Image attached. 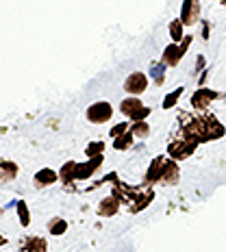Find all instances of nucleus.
Masks as SVG:
<instances>
[{
	"mask_svg": "<svg viewBox=\"0 0 226 252\" xmlns=\"http://www.w3.org/2000/svg\"><path fill=\"white\" fill-rule=\"evenodd\" d=\"M7 244V237H2V235H0V246H4Z\"/></svg>",
	"mask_w": 226,
	"mask_h": 252,
	"instance_id": "nucleus-29",
	"label": "nucleus"
},
{
	"mask_svg": "<svg viewBox=\"0 0 226 252\" xmlns=\"http://www.w3.org/2000/svg\"><path fill=\"white\" fill-rule=\"evenodd\" d=\"M181 174V170H178V163L174 159H167L165 161V167H163V178H161V183H165V185H176L178 183V176Z\"/></svg>",
	"mask_w": 226,
	"mask_h": 252,
	"instance_id": "nucleus-12",
	"label": "nucleus"
},
{
	"mask_svg": "<svg viewBox=\"0 0 226 252\" xmlns=\"http://www.w3.org/2000/svg\"><path fill=\"white\" fill-rule=\"evenodd\" d=\"M120 111H122L129 120H133V122H139V120H146L150 115V107H146L137 96H130V98H124V100L120 102Z\"/></svg>",
	"mask_w": 226,
	"mask_h": 252,
	"instance_id": "nucleus-2",
	"label": "nucleus"
},
{
	"mask_svg": "<svg viewBox=\"0 0 226 252\" xmlns=\"http://www.w3.org/2000/svg\"><path fill=\"white\" fill-rule=\"evenodd\" d=\"M202 37H204V39H207V37H209V24H207V22H204V24H202Z\"/></svg>",
	"mask_w": 226,
	"mask_h": 252,
	"instance_id": "nucleus-28",
	"label": "nucleus"
},
{
	"mask_svg": "<svg viewBox=\"0 0 226 252\" xmlns=\"http://www.w3.org/2000/svg\"><path fill=\"white\" fill-rule=\"evenodd\" d=\"M59 178H61L63 183L76 181V163H74V161H67V163H63V167L59 170Z\"/></svg>",
	"mask_w": 226,
	"mask_h": 252,
	"instance_id": "nucleus-17",
	"label": "nucleus"
},
{
	"mask_svg": "<svg viewBox=\"0 0 226 252\" xmlns=\"http://www.w3.org/2000/svg\"><path fill=\"white\" fill-rule=\"evenodd\" d=\"M133 141H135V135L130 133V130H126L124 135L115 137V141H113V148H115V150H129L130 146H133Z\"/></svg>",
	"mask_w": 226,
	"mask_h": 252,
	"instance_id": "nucleus-19",
	"label": "nucleus"
},
{
	"mask_svg": "<svg viewBox=\"0 0 226 252\" xmlns=\"http://www.w3.org/2000/svg\"><path fill=\"white\" fill-rule=\"evenodd\" d=\"M183 135L189 139H196L198 144L202 141H213L224 137L226 128L222 122L213 118V115H198V118H192V115H183Z\"/></svg>",
	"mask_w": 226,
	"mask_h": 252,
	"instance_id": "nucleus-1",
	"label": "nucleus"
},
{
	"mask_svg": "<svg viewBox=\"0 0 226 252\" xmlns=\"http://www.w3.org/2000/svg\"><path fill=\"white\" fill-rule=\"evenodd\" d=\"M22 252H46L48 250V244H46L44 237H29L22 241Z\"/></svg>",
	"mask_w": 226,
	"mask_h": 252,
	"instance_id": "nucleus-15",
	"label": "nucleus"
},
{
	"mask_svg": "<svg viewBox=\"0 0 226 252\" xmlns=\"http://www.w3.org/2000/svg\"><path fill=\"white\" fill-rule=\"evenodd\" d=\"M189 44H192V37H189V35H187V37H183L181 44H170L163 50V57H161V61H163L167 67H176L178 63H181L183 57H185Z\"/></svg>",
	"mask_w": 226,
	"mask_h": 252,
	"instance_id": "nucleus-4",
	"label": "nucleus"
},
{
	"mask_svg": "<svg viewBox=\"0 0 226 252\" xmlns=\"http://www.w3.org/2000/svg\"><path fill=\"white\" fill-rule=\"evenodd\" d=\"M200 20V2L198 0H185L181 9V22L185 26H194Z\"/></svg>",
	"mask_w": 226,
	"mask_h": 252,
	"instance_id": "nucleus-7",
	"label": "nucleus"
},
{
	"mask_svg": "<svg viewBox=\"0 0 226 252\" xmlns=\"http://www.w3.org/2000/svg\"><path fill=\"white\" fill-rule=\"evenodd\" d=\"M18 215H20V224H22V226H29L31 224V213H29V207H26L24 200L18 202Z\"/></svg>",
	"mask_w": 226,
	"mask_h": 252,
	"instance_id": "nucleus-24",
	"label": "nucleus"
},
{
	"mask_svg": "<svg viewBox=\"0 0 226 252\" xmlns=\"http://www.w3.org/2000/svg\"><path fill=\"white\" fill-rule=\"evenodd\" d=\"M183 29H185V24H183L181 20H172L170 22V37L174 39V44H181L183 37H185V35H183Z\"/></svg>",
	"mask_w": 226,
	"mask_h": 252,
	"instance_id": "nucleus-20",
	"label": "nucleus"
},
{
	"mask_svg": "<svg viewBox=\"0 0 226 252\" xmlns=\"http://www.w3.org/2000/svg\"><path fill=\"white\" fill-rule=\"evenodd\" d=\"M55 181H59V172L50 170V167H44V170H39L37 174H35V185L37 187H48Z\"/></svg>",
	"mask_w": 226,
	"mask_h": 252,
	"instance_id": "nucleus-14",
	"label": "nucleus"
},
{
	"mask_svg": "<svg viewBox=\"0 0 226 252\" xmlns=\"http://www.w3.org/2000/svg\"><path fill=\"white\" fill-rule=\"evenodd\" d=\"M183 96V87H176L174 92H170L167 96L163 98V109H172V107H176V102H178V98Z\"/></svg>",
	"mask_w": 226,
	"mask_h": 252,
	"instance_id": "nucleus-23",
	"label": "nucleus"
},
{
	"mask_svg": "<svg viewBox=\"0 0 226 252\" xmlns=\"http://www.w3.org/2000/svg\"><path fill=\"white\" fill-rule=\"evenodd\" d=\"M155 200V191L152 189H144V191H139V196L135 198V202L130 204V211L133 213H139V211H144L148 204Z\"/></svg>",
	"mask_w": 226,
	"mask_h": 252,
	"instance_id": "nucleus-13",
	"label": "nucleus"
},
{
	"mask_svg": "<svg viewBox=\"0 0 226 252\" xmlns=\"http://www.w3.org/2000/svg\"><path fill=\"white\" fill-rule=\"evenodd\" d=\"M204 65V57H198V63H196V72H200Z\"/></svg>",
	"mask_w": 226,
	"mask_h": 252,
	"instance_id": "nucleus-27",
	"label": "nucleus"
},
{
	"mask_svg": "<svg viewBox=\"0 0 226 252\" xmlns=\"http://www.w3.org/2000/svg\"><path fill=\"white\" fill-rule=\"evenodd\" d=\"M48 230L52 235H63L67 230V222L63 218H52L48 222Z\"/></svg>",
	"mask_w": 226,
	"mask_h": 252,
	"instance_id": "nucleus-22",
	"label": "nucleus"
},
{
	"mask_svg": "<svg viewBox=\"0 0 226 252\" xmlns=\"http://www.w3.org/2000/svg\"><path fill=\"white\" fill-rule=\"evenodd\" d=\"M220 2H222V4H226V0H220Z\"/></svg>",
	"mask_w": 226,
	"mask_h": 252,
	"instance_id": "nucleus-30",
	"label": "nucleus"
},
{
	"mask_svg": "<svg viewBox=\"0 0 226 252\" xmlns=\"http://www.w3.org/2000/svg\"><path fill=\"white\" fill-rule=\"evenodd\" d=\"M198 148V141L196 139H189V137H183V139H174L170 146H167V155L170 159L174 161H183L187 157H192Z\"/></svg>",
	"mask_w": 226,
	"mask_h": 252,
	"instance_id": "nucleus-3",
	"label": "nucleus"
},
{
	"mask_svg": "<svg viewBox=\"0 0 226 252\" xmlns=\"http://www.w3.org/2000/svg\"><path fill=\"white\" fill-rule=\"evenodd\" d=\"M124 89L130 94V96H139L148 89V76L141 74V72H133L129 78L124 81Z\"/></svg>",
	"mask_w": 226,
	"mask_h": 252,
	"instance_id": "nucleus-6",
	"label": "nucleus"
},
{
	"mask_svg": "<svg viewBox=\"0 0 226 252\" xmlns=\"http://www.w3.org/2000/svg\"><path fill=\"white\" fill-rule=\"evenodd\" d=\"M100 165H102V155L89 157L85 163H76V181H87V178H92Z\"/></svg>",
	"mask_w": 226,
	"mask_h": 252,
	"instance_id": "nucleus-9",
	"label": "nucleus"
},
{
	"mask_svg": "<svg viewBox=\"0 0 226 252\" xmlns=\"http://www.w3.org/2000/svg\"><path fill=\"white\" fill-rule=\"evenodd\" d=\"M126 130H129V122H120V124H115V126H113L111 133H109V135H111V137L115 139V137H120V135H124Z\"/></svg>",
	"mask_w": 226,
	"mask_h": 252,
	"instance_id": "nucleus-26",
	"label": "nucleus"
},
{
	"mask_svg": "<svg viewBox=\"0 0 226 252\" xmlns=\"http://www.w3.org/2000/svg\"><path fill=\"white\" fill-rule=\"evenodd\" d=\"M111 115H113V107L109 102H94L92 107L87 109V120L92 124H104V122H109L111 120Z\"/></svg>",
	"mask_w": 226,
	"mask_h": 252,
	"instance_id": "nucleus-5",
	"label": "nucleus"
},
{
	"mask_svg": "<svg viewBox=\"0 0 226 252\" xmlns=\"http://www.w3.org/2000/svg\"><path fill=\"white\" fill-rule=\"evenodd\" d=\"M104 150V141H92V144L85 148V155L87 157H100Z\"/></svg>",
	"mask_w": 226,
	"mask_h": 252,
	"instance_id": "nucleus-25",
	"label": "nucleus"
},
{
	"mask_svg": "<svg viewBox=\"0 0 226 252\" xmlns=\"http://www.w3.org/2000/svg\"><path fill=\"white\" fill-rule=\"evenodd\" d=\"M218 96H220V94L213 92V89L200 87V89H196V92H194V96H192V107L198 109V111H202V109H207L209 104H211Z\"/></svg>",
	"mask_w": 226,
	"mask_h": 252,
	"instance_id": "nucleus-8",
	"label": "nucleus"
},
{
	"mask_svg": "<svg viewBox=\"0 0 226 252\" xmlns=\"http://www.w3.org/2000/svg\"><path fill=\"white\" fill-rule=\"evenodd\" d=\"M15 174H18V165L13 161H0V183L13 181Z\"/></svg>",
	"mask_w": 226,
	"mask_h": 252,
	"instance_id": "nucleus-16",
	"label": "nucleus"
},
{
	"mask_svg": "<svg viewBox=\"0 0 226 252\" xmlns=\"http://www.w3.org/2000/svg\"><path fill=\"white\" fill-rule=\"evenodd\" d=\"M118 209H120V200L111 193V196H107L98 204V215H100V218H111V215L118 213Z\"/></svg>",
	"mask_w": 226,
	"mask_h": 252,
	"instance_id": "nucleus-11",
	"label": "nucleus"
},
{
	"mask_svg": "<svg viewBox=\"0 0 226 252\" xmlns=\"http://www.w3.org/2000/svg\"><path fill=\"white\" fill-rule=\"evenodd\" d=\"M130 133L135 135V139H146L150 135V126L146 120H139V122H133V126H130Z\"/></svg>",
	"mask_w": 226,
	"mask_h": 252,
	"instance_id": "nucleus-18",
	"label": "nucleus"
},
{
	"mask_svg": "<svg viewBox=\"0 0 226 252\" xmlns=\"http://www.w3.org/2000/svg\"><path fill=\"white\" fill-rule=\"evenodd\" d=\"M165 63L161 61V63H152V67H150V76L155 78V83L157 85H161L163 83V78H165Z\"/></svg>",
	"mask_w": 226,
	"mask_h": 252,
	"instance_id": "nucleus-21",
	"label": "nucleus"
},
{
	"mask_svg": "<svg viewBox=\"0 0 226 252\" xmlns=\"http://www.w3.org/2000/svg\"><path fill=\"white\" fill-rule=\"evenodd\" d=\"M165 161H167V157H155V159H152V163L148 165V170H146V183H148V185L161 183V178H163Z\"/></svg>",
	"mask_w": 226,
	"mask_h": 252,
	"instance_id": "nucleus-10",
	"label": "nucleus"
}]
</instances>
